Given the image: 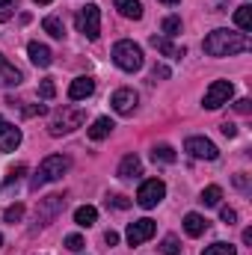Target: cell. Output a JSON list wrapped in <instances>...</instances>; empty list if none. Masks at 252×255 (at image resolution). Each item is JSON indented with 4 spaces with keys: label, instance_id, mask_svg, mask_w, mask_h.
Returning a JSON list of instances; mask_svg holds the SVG:
<instances>
[{
    "label": "cell",
    "instance_id": "cell-31",
    "mask_svg": "<svg viewBox=\"0 0 252 255\" xmlns=\"http://www.w3.org/2000/svg\"><path fill=\"white\" fill-rule=\"evenodd\" d=\"M21 217H24V205H12V208H6V214H3L6 223H18Z\"/></svg>",
    "mask_w": 252,
    "mask_h": 255
},
{
    "label": "cell",
    "instance_id": "cell-7",
    "mask_svg": "<svg viewBox=\"0 0 252 255\" xmlns=\"http://www.w3.org/2000/svg\"><path fill=\"white\" fill-rule=\"evenodd\" d=\"M163 196H166V184H163L160 178H148V181H142L139 190H136V205L148 211V208H157V205L163 202Z\"/></svg>",
    "mask_w": 252,
    "mask_h": 255
},
{
    "label": "cell",
    "instance_id": "cell-29",
    "mask_svg": "<svg viewBox=\"0 0 252 255\" xmlns=\"http://www.w3.org/2000/svg\"><path fill=\"white\" fill-rule=\"evenodd\" d=\"M15 6H18V0H0V24L15 15Z\"/></svg>",
    "mask_w": 252,
    "mask_h": 255
},
{
    "label": "cell",
    "instance_id": "cell-28",
    "mask_svg": "<svg viewBox=\"0 0 252 255\" xmlns=\"http://www.w3.org/2000/svg\"><path fill=\"white\" fill-rule=\"evenodd\" d=\"M160 253L163 255H181V244H178V238H163V244H160Z\"/></svg>",
    "mask_w": 252,
    "mask_h": 255
},
{
    "label": "cell",
    "instance_id": "cell-26",
    "mask_svg": "<svg viewBox=\"0 0 252 255\" xmlns=\"http://www.w3.org/2000/svg\"><path fill=\"white\" fill-rule=\"evenodd\" d=\"M202 255H238V250L232 247V244H223V241H217V244H211V247H205Z\"/></svg>",
    "mask_w": 252,
    "mask_h": 255
},
{
    "label": "cell",
    "instance_id": "cell-3",
    "mask_svg": "<svg viewBox=\"0 0 252 255\" xmlns=\"http://www.w3.org/2000/svg\"><path fill=\"white\" fill-rule=\"evenodd\" d=\"M83 119H86V113H83L80 107H63V110L54 113V119H51V125H48V133H51V136L71 133V130H77V128L83 125Z\"/></svg>",
    "mask_w": 252,
    "mask_h": 255
},
{
    "label": "cell",
    "instance_id": "cell-43",
    "mask_svg": "<svg viewBox=\"0 0 252 255\" xmlns=\"http://www.w3.org/2000/svg\"><path fill=\"white\" fill-rule=\"evenodd\" d=\"M33 3H39V6H48V3H54V0H33Z\"/></svg>",
    "mask_w": 252,
    "mask_h": 255
},
{
    "label": "cell",
    "instance_id": "cell-44",
    "mask_svg": "<svg viewBox=\"0 0 252 255\" xmlns=\"http://www.w3.org/2000/svg\"><path fill=\"white\" fill-rule=\"evenodd\" d=\"M160 3H169V6H172V3H178V0H160Z\"/></svg>",
    "mask_w": 252,
    "mask_h": 255
},
{
    "label": "cell",
    "instance_id": "cell-1",
    "mask_svg": "<svg viewBox=\"0 0 252 255\" xmlns=\"http://www.w3.org/2000/svg\"><path fill=\"white\" fill-rule=\"evenodd\" d=\"M208 57H235V54H247L252 48L247 33H235V30H214L205 36L202 42Z\"/></svg>",
    "mask_w": 252,
    "mask_h": 255
},
{
    "label": "cell",
    "instance_id": "cell-15",
    "mask_svg": "<svg viewBox=\"0 0 252 255\" xmlns=\"http://www.w3.org/2000/svg\"><path fill=\"white\" fill-rule=\"evenodd\" d=\"M148 42H151V48H157V51H160L163 57H172V60H181V57L187 54L184 48H175V45H172V42H169L166 36H151Z\"/></svg>",
    "mask_w": 252,
    "mask_h": 255
},
{
    "label": "cell",
    "instance_id": "cell-19",
    "mask_svg": "<svg viewBox=\"0 0 252 255\" xmlns=\"http://www.w3.org/2000/svg\"><path fill=\"white\" fill-rule=\"evenodd\" d=\"M113 6L119 9V15H125L130 21H139L142 18V3L139 0H113Z\"/></svg>",
    "mask_w": 252,
    "mask_h": 255
},
{
    "label": "cell",
    "instance_id": "cell-17",
    "mask_svg": "<svg viewBox=\"0 0 252 255\" xmlns=\"http://www.w3.org/2000/svg\"><path fill=\"white\" fill-rule=\"evenodd\" d=\"M21 83V71L12 63H6V57L0 54V86H18Z\"/></svg>",
    "mask_w": 252,
    "mask_h": 255
},
{
    "label": "cell",
    "instance_id": "cell-13",
    "mask_svg": "<svg viewBox=\"0 0 252 255\" xmlns=\"http://www.w3.org/2000/svg\"><path fill=\"white\" fill-rule=\"evenodd\" d=\"M92 92H95V80H92V77H74L71 86H68V98H71V101H83V98H89Z\"/></svg>",
    "mask_w": 252,
    "mask_h": 255
},
{
    "label": "cell",
    "instance_id": "cell-24",
    "mask_svg": "<svg viewBox=\"0 0 252 255\" xmlns=\"http://www.w3.org/2000/svg\"><path fill=\"white\" fill-rule=\"evenodd\" d=\"M151 157H154V163L160 160V163H175V148L172 145H154L151 148Z\"/></svg>",
    "mask_w": 252,
    "mask_h": 255
},
{
    "label": "cell",
    "instance_id": "cell-21",
    "mask_svg": "<svg viewBox=\"0 0 252 255\" xmlns=\"http://www.w3.org/2000/svg\"><path fill=\"white\" fill-rule=\"evenodd\" d=\"M95 220H98V211H95L92 205H83V208H77V211H74V223H77L80 229L95 226Z\"/></svg>",
    "mask_w": 252,
    "mask_h": 255
},
{
    "label": "cell",
    "instance_id": "cell-40",
    "mask_svg": "<svg viewBox=\"0 0 252 255\" xmlns=\"http://www.w3.org/2000/svg\"><path fill=\"white\" fill-rule=\"evenodd\" d=\"M104 244H107V247H116V244H119V235H116V232H107V235H104Z\"/></svg>",
    "mask_w": 252,
    "mask_h": 255
},
{
    "label": "cell",
    "instance_id": "cell-9",
    "mask_svg": "<svg viewBox=\"0 0 252 255\" xmlns=\"http://www.w3.org/2000/svg\"><path fill=\"white\" fill-rule=\"evenodd\" d=\"M154 232H157L154 220L142 217V220H136V223H130V226H127V244H130V247H139V244L151 241V238H154Z\"/></svg>",
    "mask_w": 252,
    "mask_h": 255
},
{
    "label": "cell",
    "instance_id": "cell-4",
    "mask_svg": "<svg viewBox=\"0 0 252 255\" xmlns=\"http://www.w3.org/2000/svg\"><path fill=\"white\" fill-rule=\"evenodd\" d=\"M113 63L122 71H139L142 68V48L133 45L130 39H122L113 45Z\"/></svg>",
    "mask_w": 252,
    "mask_h": 255
},
{
    "label": "cell",
    "instance_id": "cell-34",
    "mask_svg": "<svg viewBox=\"0 0 252 255\" xmlns=\"http://www.w3.org/2000/svg\"><path fill=\"white\" fill-rule=\"evenodd\" d=\"M169 74H172V71H169L166 65H154V68H151V80H166Z\"/></svg>",
    "mask_w": 252,
    "mask_h": 255
},
{
    "label": "cell",
    "instance_id": "cell-14",
    "mask_svg": "<svg viewBox=\"0 0 252 255\" xmlns=\"http://www.w3.org/2000/svg\"><path fill=\"white\" fill-rule=\"evenodd\" d=\"M27 54H30V63L39 65V68H48V65L54 63L51 48H48V45H42V42H30V45H27Z\"/></svg>",
    "mask_w": 252,
    "mask_h": 255
},
{
    "label": "cell",
    "instance_id": "cell-41",
    "mask_svg": "<svg viewBox=\"0 0 252 255\" xmlns=\"http://www.w3.org/2000/svg\"><path fill=\"white\" fill-rule=\"evenodd\" d=\"M235 184H238V187H241V190H247V187H250V181H247V178H244V175H235Z\"/></svg>",
    "mask_w": 252,
    "mask_h": 255
},
{
    "label": "cell",
    "instance_id": "cell-2",
    "mask_svg": "<svg viewBox=\"0 0 252 255\" xmlns=\"http://www.w3.org/2000/svg\"><path fill=\"white\" fill-rule=\"evenodd\" d=\"M65 172H68V157H63V154H48V157L39 163L36 175L30 178V190H42L45 184L60 181Z\"/></svg>",
    "mask_w": 252,
    "mask_h": 255
},
{
    "label": "cell",
    "instance_id": "cell-18",
    "mask_svg": "<svg viewBox=\"0 0 252 255\" xmlns=\"http://www.w3.org/2000/svg\"><path fill=\"white\" fill-rule=\"evenodd\" d=\"M113 119L110 116H101V119H95L92 128H89V139H95V142H101V139H107L110 136V130H113Z\"/></svg>",
    "mask_w": 252,
    "mask_h": 255
},
{
    "label": "cell",
    "instance_id": "cell-12",
    "mask_svg": "<svg viewBox=\"0 0 252 255\" xmlns=\"http://www.w3.org/2000/svg\"><path fill=\"white\" fill-rule=\"evenodd\" d=\"M18 145H21V128L0 116V151H15Z\"/></svg>",
    "mask_w": 252,
    "mask_h": 255
},
{
    "label": "cell",
    "instance_id": "cell-23",
    "mask_svg": "<svg viewBox=\"0 0 252 255\" xmlns=\"http://www.w3.org/2000/svg\"><path fill=\"white\" fill-rule=\"evenodd\" d=\"M42 27H45V33L54 36V39H63L65 36V27H63V21H60L57 15H48V18L42 21Z\"/></svg>",
    "mask_w": 252,
    "mask_h": 255
},
{
    "label": "cell",
    "instance_id": "cell-10",
    "mask_svg": "<svg viewBox=\"0 0 252 255\" xmlns=\"http://www.w3.org/2000/svg\"><path fill=\"white\" fill-rule=\"evenodd\" d=\"M65 208V196L60 193H54V196H48V199H42V205H39V211H36V223L39 226H48L60 211Z\"/></svg>",
    "mask_w": 252,
    "mask_h": 255
},
{
    "label": "cell",
    "instance_id": "cell-8",
    "mask_svg": "<svg viewBox=\"0 0 252 255\" xmlns=\"http://www.w3.org/2000/svg\"><path fill=\"white\" fill-rule=\"evenodd\" d=\"M184 151L193 154V157H199V160H217V157H220V148H217L208 136H187Z\"/></svg>",
    "mask_w": 252,
    "mask_h": 255
},
{
    "label": "cell",
    "instance_id": "cell-27",
    "mask_svg": "<svg viewBox=\"0 0 252 255\" xmlns=\"http://www.w3.org/2000/svg\"><path fill=\"white\" fill-rule=\"evenodd\" d=\"M160 27H163V33H166V39H169V36H178V33H181V18L169 15V18H163Z\"/></svg>",
    "mask_w": 252,
    "mask_h": 255
},
{
    "label": "cell",
    "instance_id": "cell-22",
    "mask_svg": "<svg viewBox=\"0 0 252 255\" xmlns=\"http://www.w3.org/2000/svg\"><path fill=\"white\" fill-rule=\"evenodd\" d=\"M235 24H238L244 33H250V30H252V6H250V3L238 6V12H235Z\"/></svg>",
    "mask_w": 252,
    "mask_h": 255
},
{
    "label": "cell",
    "instance_id": "cell-25",
    "mask_svg": "<svg viewBox=\"0 0 252 255\" xmlns=\"http://www.w3.org/2000/svg\"><path fill=\"white\" fill-rule=\"evenodd\" d=\"M220 199H223V190L217 187V184H211V187H205L202 190V205H208V208H214V205H220Z\"/></svg>",
    "mask_w": 252,
    "mask_h": 255
},
{
    "label": "cell",
    "instance_id": "cell-38",
    "mask_svg": "<svg viewBox=\"0 0 252 255\" xmlns=\"http://www.w3.org/2000/svg\"><path fill=\"white\" fill-rule=\"evenodd\" d=\"M220 220H223V223H229V226H232V223H235V220H238V214H235V211H232V208H223V211H220Z\"/></svg>",
    "mask_w": 252,
    "mask_h": 255
},
{
    "label": "cell",
    "instance_id": "cell-30",
    "mask_svg": "<svg viewBox=\"0 0 252 255\" xmlns=\"http://www.w3.org/2000/svg\"><path fill=\"white\" fill-rule=\"evenodd\" d=\"M39 95H42L45 101H51V98L57 95V86H54V80H51V77H45V80H42V86H39Z\"/></svg>",
    "mask_w": 252,
    "mask_h": 255
},
{
    "label": "cell",
    "instance_id": "cell-35",
    "mask_svg": "<svg viewBox=\"0 0 252 255\" xmlns=\"http://www.w3.org/2000/svg\"><path fill=\"white\" fill-rule=\"evenodd\" d=\"M235 110L247 116V113H252V101H250V98H238V101H235Z\"/></svg>",
    "mask_w": 252,
    "mask_h": 255
},
{
    "label": "cell",
    "instance_id": "cell-37",
    "mask_svg": "<svg viewBox=\"0 0 252 255\" xmlns=\"http://www.w3.org/2000/svg\"><path fill=\"white\" fill-rule=\"evenodd\" d=\"M24 116H45V104H33V107H24Z\"/></svg>",
    "mask_w": 252,
    "mask_h": 255
},
{
    "label": "cell",
    "instance_id": "cell-6",
    "mask_svg": "<svg viewBox=\"0 0 252 255\" xmlns=\"http://www.w3.org/2000/svg\"><path fill=\"white\" fill-rule=\"evenodd\" d=\"M235 98V83L232 80H214L208 89H205V110H220L223 104H229Z\"/></svg>",
    "mask_w": 252,
    "mask_h": 255
},
{
    "label": "cell",
    "instance_id": "cell-36",
    "mask_svg": "<svg viewBox=\"0 0 252 255\" xmlns=\"http://www.w3.org/2000/svg\"><path fill=\"white\" fill-rule=\"evenodd\" d=\"M24 172H27V166H12V169H9V178H6V184H15V181H18Z\"/></svg>",
    "mask_w": 252,
    "mask_h": 255
},
{
    "label": "cell",
    "instance_id": "cell-45",
    "mask_svg": "<svg viewBox=\"0 0 252 255\" xmlns=\"http://www.w3.org/2000/svg\"><path fill=\"white\" fill-rule=\"evenodd\" d=\"M0 247H3V235H0Z\"/></svg>",
    "mask_w": 252,
    "mask_h": 255
},
{
    "label": "cell",
    "instance_id": "cell-33",
    "mask_svg": "<svg viewBox=\"0 0 252 255\" xmlns=\"http://www.w3.org/2000/svg\"><path fill=\"white\" fill-rule=\"evenodd\" d=\"M107 205H113V208L125 211V208H130V199H125V196H110V199H107Z\"/></svg>",
    "mask_w": 252,
    "mask_h": 255
},
{
    "label": "cell",
    "instance_id": "cell-11",
    "mask_svg": "<svg viewBox=\"0 0 252 255\" xmlns=\"http://www.w3.org/2000/svg\"><path fill=\"white\" fill-rule=\"evenodd\" d=\"M136 92L133 89H116L113 92V98H110V104H113V110L119 113V116H130L133 110H136Z\"/></svg>",
    "mask_w": 252,
    "mask_h": 255
},
{
    "label": "cell",
    "instance_id": "cell-32",
    "mask_svg": "<svg viewBox=\"0 0 252 255\" xmlns=\"http://www.w3.org/2000/svg\"><path fill=\"white\" fill-rule=\"evenodd\" d=\"M65 250L80 253V250H83V238H80V235H68V238H65Z\"/></svg>",
    "mask_w": 252,
    "mask_h": 255
},
{
    "label": "cell",
    "instance_id": "cell-39",
    "mask_svg": "<svg viewBox=\"0 0 252 255\" xmlns=\"http://www.w3.org/2000/svg\"><path fill=\"white\" fill-rule=\"evenodd\" d=\"M220 130H223L226 136H235V133H238V128L232 125V122H223V125H220Z\"/></svg>",
    "mask_w": 252,
    "mask_h": 255
},
{
    "label": "cell",
    "instance_id": "cell-16",
    "mask_svg": "<svg viewBox=\"0 0 252 255\" xmlns=\"http://www.w3.org/2000/svg\"><path fill=\"white\" fill-rule=\"evenodd\" d=\"M136 175H142V160L136 154H125L119 163V178H136Z\"/></svg>",
    "mask_w": 252,
    "mask_h": 255
},
{
    "label": "cell",
    "instance_id": "cell-5",
    "mask_svg": "<svg viewBox=\"0 0 252 255\" xmlns=\"http://www.w3.org/2000/svg\"><path fill=\"white\" fill-rule=\"evenodd\" d=\"M74 24H77V30H80L89 42H95V39L101 36V9H98L95 3H86V6L77 12Z\"/></svg>",
    "mask_w": 252,
    "mask_h": 255
},
{
    "label": "cell",
    "instance_id": "cell-20",
    "mask_svg": "<svg viewBox=\"0 0 252 255\" xmlns=\"http://www.w3.org/2000/svg\"><path fill=\"white\" fill-rule=\"evenodd\" d=\"M205 229H208V220H205L202 214H187V217H184V232H187L190 238L205 235Z\"/></svg>",
    "mask_w": 252,
    "mask_h": 255
},
{
    "label": "cell",
    "instance_id": "cell-42",
    "mask_svg": "<svg viewBox=\"0 0 252 255\" xmlns=\"http://www.w3.org/2000/svg\"><path fill=\"white\" fill-rule=\"evenodd\" d=\"M244 244H247V247H252V229H247V232H244Z\"/></svg>",
    "mask_w": 252,
    "mask_h": 255
}]
</instances>
